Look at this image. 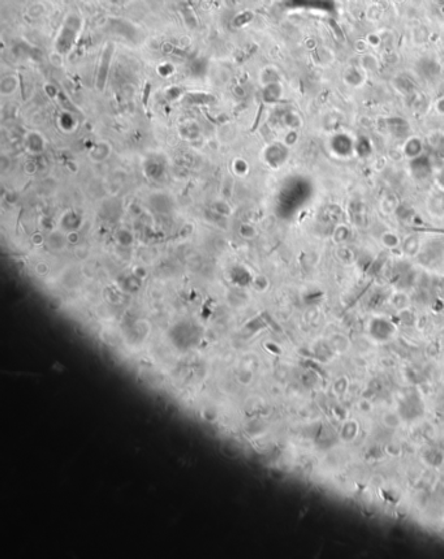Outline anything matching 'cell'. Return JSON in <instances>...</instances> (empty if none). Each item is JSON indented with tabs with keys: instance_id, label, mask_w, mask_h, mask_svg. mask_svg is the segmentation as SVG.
Wrapping results in <instances>:
<instances>
[{
	"instance_id": "6da1fadb",
	"label": "cell",
	"mask_w": 444,
	"mask_h": 559,
	"mask_svg": "<svg viewBox=\"0 0 444 559\" xmlns=\"http://www.w3.org/2000/svg\"><path fill=\"white\" fill-rule=\"evenodd\" d=\"M426 209L434 218H444V191L436 188L430 192L426 200Z\"/></svg>"
},
{
	"instance_id": "7a4b0ae2",
	"label": "cell",
	"mask_w": 444,
	"mask_h": 559,
	"mask_svg": "<svg viewBox=\"0 0 444 559\" xmlns=\"http://www.w3.org/2000/svg\"><path fill=\"white\" fill-rule=\"evenodd\" d=\"M400 206L399 196L393 192L384 193L379 200V212L386 217H391Z\"/></svg>"
},
{
	"instance_id": "3957f363",
	"label": "cell",
	"mask_w": 444,
	"mask_h": 559,
	"mask_svg": "<svg viewBox=\"0 0 444 559\" xmlns=\"http://www.w3.org/2000/svg\"><path fill=\"white\" fill-rule=\"evenodd\" d=\"M421 238H419L418 235L415 234H412V235H406L405 238H402V243H401V247H400V249H401V252L405 256H408V257H415L417 254L421 252Z\"/></svg>"
},
{
	"instance_id": "277c9868",
	"label": "cell",
	"mask_w": 444,
	"mask_h": 559,
	"mask_svg": "<svg viewBox=\"0 0 444 559\" xmlns=\"http://www.w3.org/2000/svg\"><path fill=\"white\" fill-rule=\"evenodd\" d=\"M350 238H352V228H350V225H347V223H337L335 226L334 231H332V236H331V239H332L335 244H347L348 241L350 240Z\"/></svg>"
},
{
	"instance_id": "5b68a950",
	"label": "cell",
	"mask_w": 444,
	"mask_h": 559,
	"mask_svg": "<svg viewBox=\"0 0 444 559\" xmlns=\"http://www.w3.org/2000/svg\"><path fill=\"white\" fill-rule=\"evenodd\" d=\"M379 241H380V244H382L383 247L387 248V249H391V251H393V249H397V248L401 247L402 238L396 231H392V230H387V231H384V232H382V234H380Z\"/></svg>"
},
{
	"instance_id": "8992f818",
	"label": "cell",
	"mask_w": 444,
	"mask_h": 559,
	"mask_svg": "<svg viewBox=\"0 0 444 559\" xmlns=\"http://www.w3.org/2000/svg\"><path fill=\"white\" fill-rule=\"evenodd\" d=\"M436 187L444 191V171H441V172L439 173L438 179H436Z\"/></svg>"
}]
</instances>
